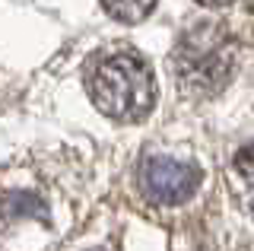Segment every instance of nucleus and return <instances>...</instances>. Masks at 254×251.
Here are the masks:
<instances>
[{
    "label": "nucleus",
    "instance_id": "obj_1",
    "mask_svg": "<svg viewBox=\"0 0 254 251\" xmlns=\"http://www.w3.org/2000/svg\"><path fill=\"white\" fill-rule=\"evenodd\" d=\"M89 96L115 121H140L156 105V80L143 58L130 51L105 54L89 70Z\"/></svg>",
    "mask_w": 254,
    "mask_h": 251
},
{
    "label": "nucleus",
    "instance_id": "obj_2",
    "mask_svg": "<svg viewBox=\"0 0 254 251\" xmlns=\"http://www.w3.org/2000/svg\"><path fill=\"white\" fill-rule=\"evenodd\" d=\"M235 51L222 26H197L178 42L172 70L178 86L190 96H216L232 76Z\"/></svg>",
    "mask_w": 254,
    "mask_h": 251
},
{
    "label": "nucleus",
    "instance_id": "obj_3",
    "mask_svg": "<svg viewBox=\"0 0 254 251\" xmlns=\"http://www.w3.org/2000/svg\"><path fill=\"white\" fill-rule=\"evenodd\" d=\"M200 185V169L181 159H169V156H146L140 166V188L146 200L159 203V207H175L185 203Z\"/></svg>",
    "mask_w": 254,
    "mask_h": 251
},
{
    "label": "nucleus",
    "instance_id": "obj_4",
    "mask_svg": "<svg viewBox=\"0 0 254 251\" xmlns=\"http://www.w3.org/2000/svg\"><path fill=\"white\" fill-rule=\"evenodd\" d=\"M232 182H235V194L248 210H254V146L238 150L232 159Z\"/></svg>",
    "mask_w": 254,
    "mask_h": 251
},
{
    "label": "nucleus",
    "instance_id": "obj_5",
    "mask_svg": "<svg viewBox=\"0 0 254 251\" xmlns=\"http://www.w3.org/2000/svg\"><path fill=\"white\" fill-rule=\"evenodd\" d=\"M0 213L6 219H26V216L45 219L48 210H45V203L29 191H6V194H0Z\"/></svg>",
    "mask_w": 254,
    "mask_h": 251
},
{
    "label": "nucleus",
    "instance_id": "obj_6",
    "mask_svg": "<svg viewBox=\"0 0 254 251\" xmlns=\"http://www.w3.org/2000/svg\"><path fill=\"white\" fill-rule=\"evenodd\" d=\"M102 6L108 10V16L121 22H140L153 13L156 0H102Z\"/></svg>",
    "mask_w": 254,
    "mask_h": 251
},
{
    "label": "nucleus",
    "instance_id": "obj_7",
    "mask_svg": "<svg viewBox=\"0 0 254 251\" xmlns=\"http://www.w3.org/2000/svg\"><path fill=\"white\" fill-rule=\"evenodd\" d=\"M197 3H206V6H226V3H235V0H197Z\"/></svg>",
    "mask_w": 254,
    "mask_h": 251
}]
</instances>
